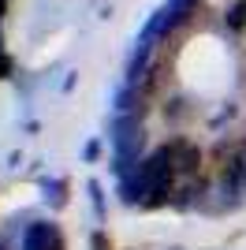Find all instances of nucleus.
<instances>
[{
    "mask_svg": "<svg viewBox=\"0 0 246 250\" xmlns=\"http://www.w3.org/2000/svg\"><path fill=\"white\" fill-rule=\"evenodd\" d=\"M19 250H60V235H56V228H52V224L38 220V224H30V228L22 231Z\"/></svg>",
    "mask_w": 246,
    "mask_h": 250,
    "instance_id": "1",
    "label": "nucleus"
}]
</instances>
